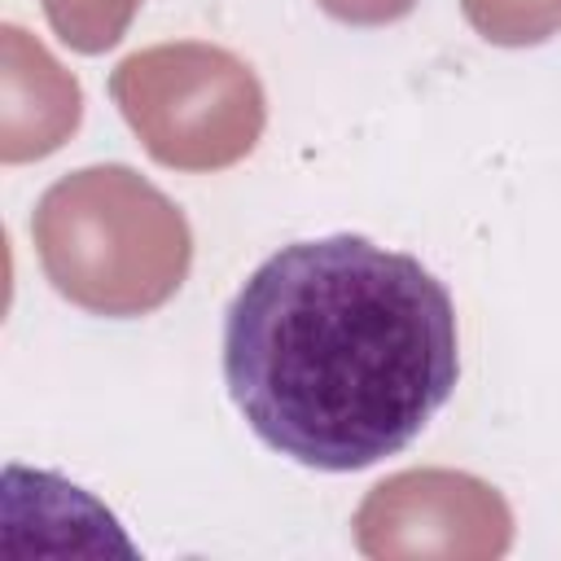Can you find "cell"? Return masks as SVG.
I'll list each match as a JSON object with an SVG mask.
<instances>
[{
	"mask_svg": "<svg viewBox=\"0 0 561 561\" xmlns=\"http://www.w3.org/2000/svg\"><path fill=\"white\" fill-rule=\"evenodd\" d=\"M460 381L447 285L355 232L267 254L224 316V386L276 456L351 473L408 451Z\"/></svg>",
	"mask_w": 561,
	"mask_h": 561,
	"instance_id": "6da1fadb",
	"label": "cell"
}]
</instances>
